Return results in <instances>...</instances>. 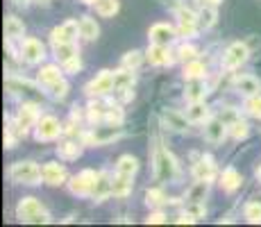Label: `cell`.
I'll list each match as a JSON object with an SVG mask.
<instances>
[{
  "label": "cell",
  "mask_w": 261,
  "mask_h": 227,
  "mask_svg": "<svg viewBox=\"0 0 261 227\" xmlns=\"http://www.w3.org/2000/svg\"><path fill=\"white\" fill-rule=\"evenodd\" d=\"M152 164H154V178H157L159 182H173L175 178H177V164H175V157L168 153L166 148H162V145L154 148Z\"/></svg>",
  "instance_id": "6da1fadb"
},
{
  "label": "cell",
  "mask_w": 261,
  "mask_h": 227,
  "mask_svg": "<svg viewBox=\"0 0 261 227\" xmlns=\"http://www.w3.org/2000/svg\"><path fill=\"white\" fill-rule=\"evenodd\" d=\"M16 216L23 223H48V214L41 207V203L34 198H23L16 207Z\"/></svg>",
  "instance_id": "7a4b0ae2"
},
{
  "label": "cell",
  "mask_w": 261,
  "mask_h": 227,
  "mask_svg": "<svg viewBox=\"0 0 261 227\" xmlns=\"http://www.w3.org/2000/svg\"><path fill=\"white\" fill-rule=\"evenodd\" d=\"M9 178L18 184H39L43 180V173L34 161H18L9 168Z\"/></svg>",
  "instance_id": "3957f363"
},
{
  "label": "cell",
  "mask_w": 261,
  "mask_h": 227,
  "mask_svg": "<svg viewBox=\"0 0 261 227\" xmlns=\"http://www.w3.org/2000/svg\"><path fill=\"white\" fill-rule=\"evenodd\" d=\"M245 59H248V45L245 43H232L223 55V66L227 70H234V68H239Z\"/></svg>",
  "instance_id": "277c9868"
},
{
  "label": "cell",
  "mask_w": 261,
  "mask_h": 227,
  "mask_svg": "<svg viewBox=\"0 0 261 227\" xmlns=\"http://www.w3.org/2000/svg\"><path fill=\"white\" fill-rule=\"evenodd\" d=\"M95 182H98L95 170H82V173L75 175V178L71 180V191L75 195H89L93 191Z\"/></svg>",
  "instance_id": "5b68a950"
},
{
  "label": "cell",
  "mask_w": 261,
  "mask_h": 227,
  "mask_svg": "<svg viewBox=\"0 0 261 227\" xmlns=\"http://www.w3.org/2000/svg\"><path fill=\"white\" fill-rule=\"evenodd\" d=\"M123 134L120 132L118 125H109V128H95L91 134H87V143H93V145H105V143H112V141H116L118 136Z\"/></svg>",
  "instance_id": "8992f818"
},
{
  "label": "cell",
  "mask_w": 261,
  "mask_h": 227,
  "mask_svg": "<svg viewBox=\"0 0 261 227\" xmlns=\"http://www.w3.org/2000/svg\"><path fill=\"white\" fill-rule=\"evenodd\" d=\"M62 134V125L55 116H43L39 120V128H37V139L39 141H53Z\"/></svg>",
  "instance_id": "52a82bcc"
},
{
  "label": "cell",
  "mask_w": 261,
  "mask_h": 227,
  "mask_svg": "<svg viewBox=\"0 0 261 227\" xmlns=\"http://www.w3.org/2000/svg\"><path fill=\"white\" fill-rule=\"evenodd\" d=\"M109 91H114V73L112 70H102L93 82L87 84L89 95H105V93H109Z\"/></svg>",
  "instance_id": "ba28073f"
},
{
  "label": "cell",
  "mask_w": 261,
  "mask_h": 227,
  "mask_svg": "<svg viewBox=\"0 0 261 227\" xmlns=\"http://www.w3.org/2000/svg\"><path fill=\"white\" fill-rule=\"evenodd\" d=\"M80 32V23L75 21H66L64 25L53 30V45L57 43H75V37Z\"/></svg>",
  "instance_id": "9c48e42d"
},
{
  "label": "cell",
  "mask_w": 261,
  "mask_h": 227,
  "mask_svg": "<svg viewBox=\"0 0 261 227\" xmlns=\"http://www.w3.org/2000/svg\"><path fill=\"white\" fill-rule=\"evenodd\" d=\"M132 84H134V73L129 68H123V70H118V73H114V91L123 95L125 100L132 98V93H129Z\"/></svg>",
  "instance_id": "30bf717a"
},
{
  "label": "cell",
  "mask_w": 261,
  "mask_h": 227,
  "mask_svg": "<svg viewBox=\"0 0 261 227\" xmlns=\"http://www.w3.org/2000/svg\"><path fill=\"white\" fill-rule=\"evenodd\" d=\"M162 123L166 125L168 130H173V132H187L189 130V118L187 116H182L179 112H175V109H164L162 112Z\"/></svg>",
  "instance_id": "8fae6325"
},
{
  "label": "cell",
  "mask_w": 261,
  "mask_h": 227,
  "mask_svg": "<svg viewBox=\"0 0 261 227\" xmlns=\"http://www.w3.org/2000/svg\"><path fill=\"white\" fill-rule=\"evenodd\" d=\"M21 57L28 64H39L43 59V45L37 39H25L21 45Z\"/></svg>",
  "instance_id": "7c38bea8"
},
{
  "label": "cell",
  "mask_w": 261,
  "mask_h": 227,
  "mask_svg": "<svg viewBox=\"0 0 261 227\" xmlns=\"http://www.w3.org/2000/svg\"><path fill=\"white\" fill-rule=\"evenodd\" d=\"M227 130V123H223L220 118H209L207 125H204V139L212 141V143H223Z\"/></svg>",
  "instance_id": "4fadbf2b"
},
{
  "label": "cell",
  "mask_w": 261,
  "mask_h": 227,
  "mask_svg": "<svg viewBox=\"0 0 261 227\" xmlns=\"http://www.w3.org/2000/svg\"><path fill=\"white\" fill-rule=\"evenodd\" d=\"M145 57H148V62L152 66H168V64H173V57H170V53L166 50V45H159V43L150 45Z\"/></svg>",
  "instance_id": "5bb4252c"
},
{
  "label": "cell",
  "mask_w": 261,
  "mask_h": 227,
  "mask_svg": "<svg viewBox=\"0 0 261 227\" xmlns=\"http://www.w3.org/2000/svg\"><path fill=\"white\" fill-rule=\"evenodd\" d=\"M175 39V30L168 23H157L150 28V41L159 45H168Z\"/></svg>",
  "instance_id": "9a60e30c"
},
{
  "label": "cell",
  "mask_w": 261,
  "mask_h": 227,
  "mask_svg": "<svg viewBox=\"0 0 261 227\" xmlns=\"http://www.w3.org/2000/svg\"><path fill=\"white\" fill-rule=\"evenodd\" d=\"M37 118H39V107H37V105L30 103V105H23V107L18 109L16 123H18V128H21L23 132H25V130L30 128V125L37 123Z\"/></svg>",
  "instance_id": "2e32d148"
},
{
  "label": "cell",
  "mask_w": 261,
  "mask_h": 227,
  "mask_svg": "<svg viewBox=\"0 0 261 227\" xmlns=\"http://www.w3.org/2000/svg\"><path fill=\"white\" fill-rule=\"evenodd\" d=\"M234 87H237L239 93L243 95H257L261 91V82L257 78H252V75H241V78H237V82H234Z\"/></svg>",
  "instance_id": "e0dca14e"
},
{
  "label": "cell",
  "mask_w": 261,
  "mask_h": 227,
  "mask_svg": "<svg viewBox=\"0 0 261 227\" xmlns=\"http://www.w3.org/2000/svg\"><path fill=\"white\" fill-rule=\"evenodd\" d=\"M193 175H195V180L212 182L216 178V166H214L212 157H202V159H200L198 164L193 166Z\"/></svg>",
  "instance_id": "ac0fdd59"
},
{
  "label": "cell",
  "mask_w": 261,
  "mask_h": 227,
  "mask_svg": "<svg viewBox=\"0 0 261 227\" xmlns=\"http://www.w3.org/2000/svg\"><path fill=\"white\" fill-rule=\"evenodd\" d=\"M41 173H43V182H46V184H53V186L62 184V182L66 180V170H64V166H59V164H46L41 168Z\"/></svg>",
  "instance_id": "d6986e66"
},
{
  "label": "cell",
  "mask_w": 261,
  "mask_h": 227,
  "mask_svg": "<svg viewBox=\"0 0 261 227\" xmlns=\"http://www.w3.org/2000/svg\"><path fill=\"white\" fill-rule=\"evenodd\" d=\"M241 175L237 168H225L223 175H220V186H223V191H227V193H234V191L241 186Z\"/></svg>",
  "instance_id": "ffe728a7"
},
{
  "label": "cell",
  "mask_w": 261,
  "mask_h": 227,
  "mask_svg": "<svg viewBox=\"0 0 261 227\" xmlns=\"http://www.w3.org/2000/svg\"><path fill=\"white\" fill-rule=\"evenodd\" d=\"M112 193L116 195V198H125V195L132 193V178L129 175H116V178L112 180Z\"/></svg>",
  "instance_id": "44dd1931"
},
{
  "label": "cell",
  "mask_w": 261,
  "mask_h": 227,
  "mask_svg": "<svg viewBox=\"0 0 261 227\" xmlns=\"http://www.w3.org/2000/svg\"><path fill=\"white\" fill-rule=\"evenodd\" d=\"M187 118L193 120V123H204V120H209V107L202 105V100L191 103V107L187 109Z\"/></svg>",
  "instance_id": "7402d4cb"
},
{
  "label": "cell",
  "mask_w": 261,
  "mask_h": 227,
  "mask_svg": "<svg viewBox=\"0 0 261 227\" xmlns=\"http://www.w3.org/2000/svg\"><path fill=\"white\" fill-rule=\"evenodd\" d=\"M109 193H112V180H109L105 173H100L98 175V182H95V186H93V191H91V195L100 203V200H105Z\"/></svg>",
  "instance_id": "603a6c76"
},
{
  "label": "cell",
  "mask_w": 261,
  "mask_h": 227,
  "mask_svg": "<svg viewBox=\"0 0 261 227\" xmlns=\"http://www.w3.org/2000/svg\"><path fill=\"white\" fill-rule=\"evenodd\" d=\"M23 32H25V28H23V23L18 21L16 16H7L5 18V37L7 39H23Z\"/></svg>",
  "instance_id": "cb8c5ba5"
},
{
  "label": "cell",
  "mask_w": 261,
  "mask_h": 227,
  "mask_svg": "<svg viewBox=\"0 0 261 227\" xmlns=\"http://www.w3.org/2000/svg\"><path fill=\"white\" fill-rule=\"evenodd\" d=\"M137 170H139V161H137V157H132V155H125V157H120V159H118V164H116V173L134 178V175H137Z\"/></svg>",
  "instance_id": "d4e9b609"
},
{
  "label": "cell",
  "mask_w": 261,
  "mask_h": 227,
  "mask_svg": "<svg viewBox=\"0 0 261 227\" xmlns=\"http://www.w3.org/2000/svg\"><path fill=\"white\" fill-rule=\"evenodd\" d=\"M204 95H207V87H204L202 78H200V80H189L187 98L191 100V103H198V100H202Z\"/></svg>",
  "instance_id": "484cf974"
},
{
  "label": "cell",
  "mask_w": 261,
  "mask_h": 227,
  "mask_svg": "<svg viewBox=\"0 0 261 227\" xmlns=\"http://www.w3.org/2000/svg\"><path fill=\"white\" fill-rule=\"evenodd\" d=\"M209 182H202V180H198L193 186L189 189V193H187V200L189 203H204V198H207V189H209Z\"/></svg>",
  "instance_id": "4316f807"
},
{
  "label": "cell",
  "mask_w": 261,
  "mask_h": 227,
  "mask_svg": "<svg viewBox=\"0 0 261 227\" xmlns=\"http://www.w3.org/2000/svg\"><path fill=\"white\" fill-rule=\"evenodd\" d=\"M98 23L93 21V18L84 16L82 21H80V37H84L87 41H93V39H98Z\"/></svg>",
  "instance_id": "83f0119b"
},
{
  "label": "cell",
  "mask_w": 261,
  "mask_h": 227,
  "mask_svg": "<svg viewBox=\"0 0 261 227\" xmlns=\"http://www.w3.org/2000/svg\"><path fill=\"white\" fill-rule=\"evenodd\" d=\"M55 55H57V59L62 64H66L68 59H73V57H77V45L75 43H57L55 45Z\"/></svg>",
  "instance_id": "f1b7e54d"
},
{
  "label": "cell",
  "mask_w": 261,
  "mask_h": 227,
  "mask_svg": "<svg viewBox=\"0 0 261 227\" xmlns=\"http://www.w3.org/2000/svg\"><path fill=\"white\" fill-rule=\"evenodd\" d=\"M59 80H62V73H59L57 66H46V68H41V73H39V82L48 84V87L57 84Z\"/></svg>",
  "instance_id": "f546056e"
},
{
  "label": "cell",
  "mask_w": 261,
  "mask_h": 227,
  "mask_svg": "<svg viewBox=\"0 0 261 227\" xmlns=\"http://www.w3.org/2000/svg\"><path fill=\"white\" fill-rule=\"evenodd\" d=\"M95 12L100 16H114L118 12V0H98L95 3Z\"/></svg>",
  "instance_id": "4dcf8cb0"
},
{
  "label": "cell",
  "mask_w": 261,
  "mask_h": 227,
  "mask_svg": "<svg viewBox=\"0 0 261 227\" xmlns=\"http://www.w3.org/2000/svg\"><path fill=\"white\" fill-rule=\"evenodd\" d=\"M184 78L187 80H200V78H204V66L200 62H191L184 66Z\"/></svg>",
  "instance_id": "1f68e13d"
},
{
  "label": "cell",
  "mask_w": 261,
  "mask_h": 227,
  "mask_svg": "<svg viewBox=\"0 0 261 227\" xmlns=\"http://www.w3.org/2000/svg\"><path fill=\"white\" fill-rule=\"evenodd\" d=\"M198 23L202 25L204 30H209L216 23V12L212 9V5H204V7H202V12L198 14Z\"/></svg>",
  "instance_id": "d6a6232c"
},
{
  "label": "cell",
  "mask_w": 261,
  "mask_h": 227,
  "mask_svg": "<svg viewBox=\"0 0 261 227\" xmlns=\"http://www.w3.org/2000/svg\"><path fill=\"white\" fill-rule=\"evenodd\" d=\"M57 153H59L62 159H77L80 155H82V150H80L77 143H64V145L57 148Z\"/></svg>",
  "instance_id": "836d02e7"
},
{
  "label": "cell",
  "mask_w": 261,
  "mask_h": 227,
  "mask_svg": "<svg viewBox=\"0 0 261 227\" xmlns=\"http://www.w3.org/2000/svg\"><path fill=\"white\" fill-rule=\"evenodd\" d=\"M245 218H248V223H261V205L259 203L245 205Z\"/></svg>",
  "instance_id": "e575fe53"
},
{
  "label": "cell",
  "mask_w": 261,
  "mask_h": 227,
  "mask_svg": "<svg viewBox=\"0 0 261 227\" xmlns=\"http://www.w3.org/2000/svg\"><path fill=\"white\" fill-rule=\"evenodd\" d=\"M250 125L245 123V120H234L232 125H229V134L234 136V139H245L248 136V132H250Z\"/></svg>",
  "instance_id": "d590c367"
},
{
  "label": "cell",
  "mask_w": 261,
  "mask_h": 227,
  "mask_svg": "<svg viewBox=\"0 0 261 227\" xmlns=\"http://www.w3.org/2000/svg\"><path fill=\"white\" fill-rule=\"evenodd\" d=\"M245 109H248L250 116H254V118H261V93L250 95V100L245 103Z\"/></svg>",
  "instance_id": "8d00e7d4"
},
{
  "label": "cell",
  "mask_w": 261,
  "mask_h": 227,
  "mask_svg": "<svg viewBox=\"0 0 261 227\" xmlns=\"http://www.w3.org/2000/svg\"><path fill=\"white\" fill-rule=\"evenodd\" d=\"M139 64H141V53H139V50H132V53H127L123 57V68H137Z\"/></svg>",
  "instance_id": "74e56055"
},
{
  "label": "cell",
  "mask_w": 261,
  "mask_h": 227,
  "mask_svg": "<svg viewBox=\"0 0 261 227\" xmlns=\"http://www.w3.org/2000/svg\"><path fill=\"white\" fill-rule=\"evenodd\" d=\"M145 200H148L150 207H159V205L166 203V198H164V193L159 189H150L148 193H145Z\"/></svg>",
  "instance_id": "f35d334b"
},
{
  "label": "cell",
  "mask_w": 261,
  "mask_h": 227,
  "mask_svg": "<svg viewBox=\"0 0 261 227\" xmlns=\"http://www.w3.org/2000/svg\"><path fill=\"white\" fill-rule=\"evenodd\" d=\"M187 214H191L193 218H200V216H204V205L202 203H189L187 200Z\"/></svg>",
  "instance_id": "ab89813d"
},
{
  "label": "cell",
  "mask_w": 261,
  "mask_h": 227,
  "mask_svg": "<svg viewBox=\"0 0 261 227\" xmlns=\"http://www.w3.org/2000/svg\"><path fill=\"white\" fill-rule=\"evenodd\" d=\"M102 105H91V107H89V120H91V123H98L100 118H102V116H107V112H102Z\"/></svg>",
  "instance_id": "60d3db41"
},
{
  "label": "cell",
  "mask_w": 261,
  "mask_h": 227,
  "mask_svg": "<svg viewBox=\"0 0 261 227\" xmlns=\"http://www.w3.org/2000/svg\"><path fill=\"white\" fill-rule=\"evenodd\" d=\"M105 118L114 125H120L123 123V112H120V107H112V109H107V116H105Z\"/></svg>",
  "instance_id": "b9f144b4"
},
{
  "label": "cell",
  "mask_w": 261,
  "mask_h": 227,
  "mask_svg": "<svg viewBox=\"0 0 261 227\" xmlns=\"http://www.w3.org/2000/svg\"><path fill=\"white\" fill-rule=\"evenodd\" d=\"M177 18H179V23H198V16H195L191 9H177Z\"/></svg>",
  "instance_id": "7bdbcfd3"
},
{
  "label": "cell",
  "mask_w": 261,
  "mask_h": 227,
  "mask_svg": "<svg viewBox=\"0 0 261 227\" xmlns=\"http://www.w3.org/2000/svg\"><path fill=\"white\" fill-rule=\"evenodd\" d=\"M218 118L223 120V123H227V128H229V125L234 123V120H239V118H237V112H234L232 107H225V112H220V116H218Z\"/></svg>",
  "instance_id": "ee69618b"
},
{
  "label": "cell",
  "mask_w": 261,
  "mask_h": 227,
  "mask_svg": "<svg viewBox=\"0 0 261 227\" xmlns=\"http://www.w3.org/2000/svg\"><path fill=\"white\" fill-rule=\"evenodd\" d=\"M66 93H68V84L64 82V80H59L57 84H53V95L55 98H64Z\"/></svg>",
  "instance_id": "f6af8a7d"
},
{
  "label": "cell",
  "mask_w": 261,
  "mask_h": 227,
  "mask_svg": "<svg viewBox=\"0 0 261 227\" xmlns=\"http://www.w3.org/2000/svg\"><path fill=\"white\" fill-rule=\"evenodd\" d=\"M179 57L189 59V62H191V59L195 57V48H193V45H182V48H179Z\"/></svg>",
  "instance_id": "bcb514c9"
},
{
  "label": "cell",
  "mask_w": 261,
  "mask_h": 227,
  "mask_svg": "<svg viewBox=\"0 0 261 227\" xmlns=\"http://www.w3.org/2000/svg\"><path fill=\"white\" fill-rule=\"evenodd\" d=\"M179 34H184V37H193L195 23H179Z\"/></svg>",
  "instance_id": "7dc6e473"
},
{
  "label": "cell",
  "mask_w": 261,
  "mask_h": 227,
  "mask_svg": "<svg viewBox=\"0 0 261 227\" xmlns=\"http://www.w3.org/2000/svg\"><path fill=\"white\" fill-rule=\"evenodd\" d=\"M64 66H66L68 73H75V70H80V66H82V64H80V55H77V57H73V59H68Z\"/></svg>",
  "instance_id": "c3c4849f"
},
{
  "label": "cell",
  "mask_w": 261,
  "mask_h": 227,
  "mask_svg": "<svg viewBox=\"0 0 261 227\" xmlns=\"http://www.w3.org/2000/svg\"><path fill=\"white\" fill-rule=\"evenodd\" d=\"M148 223H152V225H157V223H166V216H164L162 211H154V214H150V216H148Z\"/></svg>",
  "instance_id": "681fc988"
},
{
  "label": "cell",
  "mask_w": 261,
  "mask_h": 227,
  "mask_svg": "<svg viewBox=\"0 0 261 227\" xmlns=\"http://www.w3.org/2000/svg\"><path fill=\"white\" fill-rule=\"evenodd\" d=\"M204 5H218V3H223V0H202Z\"/></svg>",
  "instance_id": "f907efd6"
},
{
  "label": "cell",
  "mask_w": 261,
  "mask_h": 227,
  "mask_svg": "<svg viewBox=\"0 0 261 227\" xmlns=\"http://www.w3.org/2000/svg\"><path fill=\"white\" fill-rule=\"evenodd\" d=\"M14 3H16V5H25V3H28V0H14Z\"/></svg>",
  "instance_id": "816d5d0a"
},
{
  "label": "cell",
  "mask_w": 261,
  "mask_h": 227,
  "mask_svg": "<svg viewBox=\"0 0 261 227\" xmlns=\"http://www.w3.org/2000/svg\"><path fill=\"white\" fill-rule=\"evenodd\" d=\"M257 178H259V180H261V168H259V170H257Z\"/></svg>",
  "instance_id": "f5cc1de1"
},
{
  "label": "cell",
  "mask_w": 261,
  "mask_h": 227,
  "mask_svg": "<svg viewBox=\"0 0 261 227\" xmlns=\"http://www.w3.org/2000/svg\"><path fill=\"white\" fill-rule=\"evenodd\" d=\"M84 3H98V0H84Z\"/></svg>",
  "instance_id": "db71d44e"
}]
</instances>
